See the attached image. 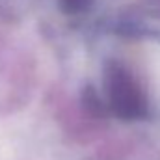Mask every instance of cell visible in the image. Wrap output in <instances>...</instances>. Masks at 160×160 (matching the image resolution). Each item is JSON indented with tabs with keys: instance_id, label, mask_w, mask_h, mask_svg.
I'll list each match as a JSON object with an SVG mask.
<instances>
[{
	"instance_id": "obj_1",
	"label": "cell",
	"mask_w": 160,
	"mask_h": 160,
	"mask_svg": "<svg viewBox=\"0 0 160 160\" xmlns=\"http://www.w3.org/2000/svg\"><path fill=\"white\" fill-rule=\"evenodd\" d=\"M108 91H110V97H112L116 112L119 116H123V118H136L145 108L140 91L136 89L132 80H128L125 77L123 71H116L110 77Z\"/></svg>"
}]
</instances>
